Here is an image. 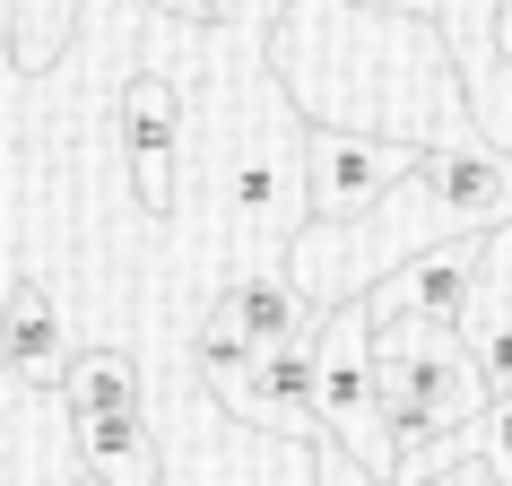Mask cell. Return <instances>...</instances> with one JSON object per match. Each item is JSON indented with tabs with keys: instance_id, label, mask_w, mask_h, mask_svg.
Returning a JSON list of instances; mask_svg holds the SVG:
<instances>
[{
	"instance_id": "1",
	"label": "cell",
	"mask_w": 512,
	"mask_h": 486,
	"mask_svg": "<svg viewBox=\"0 0 512 486\" xmlns=\"http://www.w3.org/2000/svg\"><path fill=\"white\" fill-rule=\"evenodd\" d=\"M313 374H322V417H330V443L382 478H400L391 460V434H382V408H374V322H365V296L322 313L313 330Z\"/></svg>"
},
{
	"instance_id": "2",
	"label": "cell",
	"mask_w": 512,
	"mask_h": 486,
	"mask_svg": "<svg viewBox=\"0 0 512 486\" xmlns=\"http://www.w3.org/2000/svg\"><path fill=\"white\" fill-rule=\"evenodd\" d=\"M486 287V235H443L417 252L382 296H365L374 330H434V339H469V304Z\"/></svg>"
},
{
	"instance_id": "3",
	"label": "cell",
	"mask_w": 512,
	"mask_h": 486,
	"mask_svg": "<svg viewBox=\"0 0 512 486\" xmlns=\"http://www.w3.org/2000/svg\"><path fill=\"white\" fill-rule=\"evenodd\" d=\"M417 157H426V148H400V139L313 131L304 139V200H313L330 226H356V217H374L400 183H417Z\"/></svg>"
},
{
	"instance_id": "4",
	"label": "cell",
	"mask_w": 512,
	"mask_h": 486,
	"mask_svg": "<svg viewBox=\"0 0 512 486\" xmlns=\"http://www.w3.org/2000/svg\"><path fill=\"white\" fill-rule=\"evenodd\" d=\"M113 131H122V157H131L139 209L174 217V139H183V96L165 70H131L122 79V105H113Z\"/></svg>"
},
{
	"instance_id": "5",
	"label": "cell",
	"mask_w": 512,
	"mask_h": 486,
	"mask_svg": "<svg viewBox=\"0 0 512 486\" xmlns=\"http://www.w3.org/2000/svg\"><path fill=\"white\" fill-rule=\"evenodd\" d=\"M417 183H426V200L443 209L452 235H495V226H512V157H495L478 139L426 148L417 157Z\"/></svg>"
},
{
	"instance_id": "6",
	"label": "cell",
	"mask_w": 512,
	"mask_h": 486,
	"mask_svg": "<svg viewBox=\"0 0 512 486\" xmlns=\"http://www.w3.org/2000/svg\"><path fill=\"white\" fill-rule=\"evenodd\" d=\"M226 339H243L252 356H270V348H296V339H313L322 330V313L304 304V287H287V278H235L226 296H217L209 313Z\"/></svg>"
},
{
	"instance_id": "7",
	"label": "cell",
	"mask_w": 512,
	"mask_h": 486,
	"mask_svg": "<svg viewBox=\"0 0 512 486\" xmlns=\"http://www.w3.org/2000/svg\"><path fill=\"white\" fill-rule=\"evenodd\" d=\"M0 348L18 365V382H61L70 374V330H61L53 296L35 278H9L0 287Z\"/></svg>"
},
{
	"instance_id": "8",
	"label": "cell",
	"mask_w": 512,
	"mask_h": 486,
	"mask_svg": "<svg viewBox=\"0 0 512 486\" xmlns=\"http://www.w3.org/2000/svg\"><path fill=\"white\" fill-rule=\"evenodd\" d=\"M61 408H70V426H96V417H139V365H131L122 348L70 356V374H61Z\"/></svg>"
},
{
	"instance_id": "9",
	"label": "cell",
	"mask_w": 512,
	"mask_h": 486,
	"mask_svg": "<svg viewBox=\"0 0 512 486\" xmlns=\"http://www.w3.org/2000/svg\"><path fill=\"white\" fill-rule=\"evenodd\" d=\"M79 452H87V478H105V486H157L165 478V452L148 434V417H96V426H79Z\"/></svg>"
},
{
	"instance_id": "10",
	"label": "cell",
	"mask_w": 512,
	"mask_h": 486,
	"mask_svg": "<svg viewBox=\"0 0 512 486\" xmlns=\"http://www.w3.org/2000/svg\"><path fill=\"white\" fill-rule=\"evenodd\" d=\"M226 200H235L243 217H261V226H278V217L304 200V174H287V157H270V148H252V157L226 174Z\"/></svg>"
},
{
	"instance_id": "11",
	"label": "cell",
	"mask_w": 512,
	"mask_h": 486,
	"mask_svg": "<svg viewBox=\"0 0 512 486\" xmlns=\"http://www.w3.org/2000/svg\"><path fill=\"white\" fill-rule=\"evenodd\" d=\"M460 348H469V365H478V382H486V408L512 400V313H495L486 330H469Z\"/></svg>"
},
{
	"instance_id": "12",
	"label": "cell",
	"mask_w": 512,
	"mask_h": 486,
	"mask_svg": "<svg viewBox=\"0 0 512 486\" xmlns=\"http://www.w3.org/2000/svg\"><path fill=\"white\" fill-rule=\"evenodd\" d=\"M313 469H322V486H400V478H382V469H365V460H348L330 434H313Z\"/></svg>"
},
{
	"instance_id": "13",
	"label": "cell",
	"mask_w": 512,
	"mask_h": 486,
	"mask_svg": "<svg viewBox=\"0 0 512 486\" xmlns=\"http://www.w3.org/2000/svg\"><path fill=\"white\" fill-rule=\"evenodd\" d=\"M478 443H486V460H478L486 478H512V400H495L478 417Z\"/></svg>"
},
{
	"instance_id": "14",
	"label": "cell",
	"mask_w": 512,
	"mask_h": 486,
	"mask_svg": "<svg viewBox=\"0 0 512 486\" xmlns=\"http://www.w3.org/2000/svg\"><path fill=\"white\" fill-rule=\"evenodd\" d=\"M157 9H165V18H183V27H209V18H217V0H157Z\"/></svg>"
},
{
	"instance_id": "15",
	"label": "cell",
	"mask_w": 512,
	"mask_h": 486,
	"mask_svg": "<svg viewBox=\"0 0 512 486\" xmlns=\"http://www.w3.org/2000/svg\"><path fill=\"white\" fill-rule=\"evenodd\" d=\"M495 53H504V70H512V0H504V18H495Z\"/></svg>"
},
{
	"instance_id": "16",
	"label": "cell",
	"mask_w": 512,
	"mask_h": 486,
	"mask_svg": "<svg viewBox=\"0 0 512 486\" xmlns=\"http://www.w3.org/2000/svg\"><path fill=\"white\" fill-rule=\"evenodd\" d=\"M504 313H512V270H504Z\"/></svg>"
},
{
	"instance_id": "17",
	"label": "cell",
	"mask_w": 512,
	"mask_h": 486,
	"mask_svg": "<svg viewBox=\"0 0 512 486\" xmlns=\"http://www.w3.org/2000/svg\"><path fill=\"white\" fill-rule=\"evenodd\" d=\"M79 486H105V478H79Z\"/></svg>"
},
{
	"instance_id": "18",
	"label": "cell",
	"mask_w": 512,
	"mask_h": 486,
	"mask_svg": "<svg viewBox=\"0 0 512 486\" xmlns=\"http://www.w3.org/2000/svg\"><path fill=\"white\" fill-rule=\"evenodd\" d=\"M0 18H9V0H0Z\"/></svg>"
},
{
	"instance_id": "19",
	"label": "cell",
	"mask_w": 512,
	"mask_h": 486,
	"mask_svg": "<svg viewBox=\"0 0 512 486\" xmlns=\"http://www.w3.org/2000/svg\"><path fill=\"white\" fill-rule=\"evenodd\" d=\"M495 486H512V478H495Z\"/></svg>"
}]
</instances>
